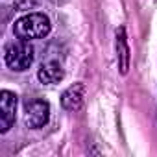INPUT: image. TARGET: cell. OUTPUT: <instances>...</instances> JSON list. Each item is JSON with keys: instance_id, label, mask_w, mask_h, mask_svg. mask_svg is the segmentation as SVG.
<instances>
[{"instance_id": "3957f363", "label": "cell", "mask_w": 157, "mask_h": 157, "mask_svg": "<svg viewBox=\"0 0 157 157\" xmlns=\"http://www.w3.org/2000/svg\"><path fill=\"white\" fill-rule=\"evenodd\" d=\"M50 120V104L44 100H30L24 105V122L30 129H41Z\"/></svg>"}, {"instance_id": "5b68a950", "label": "cell", "mask_w": 157, "mask_h": 157, "mask_svg": "<svg viewBox=\"0 0 157 157\" xmlns=\"http://www.w3.org/2000/svg\"><path fill=\"white\" fill-rule=\"evenodd\" d=\"M83 102H85V85L83 83H74L61 94V105L67 111L82 109Z\"/></svg>"}, {"instance_id": "7a4b0ae2", "label": "cell", "mask_w": 157, "mask_h": 157, "mask_svg": "<svg viewBox=\"0 0 157 157\" xmlns=\"http://www.w3.org/2000/svg\"><path fill=\"white\" fill-rule=\"evenodd\" d=\"M33 46L30 44V41H13L10 44H6L4 48V61L6 65L15 70V72H22V70H28L33 63Z\"/></svg>"}, {"instance_id": "8992f818", "label": "cell", "mask_w": 157, "mask_h": 157, "mask_svg": "<svg viewBox=\"0 0 157 157\" xmlns=\"http://www.w3.org/2000/svg\"><path fill=\"white\" fill-rule=\"evenodd\" d=\"M37 78L44 85H54V83H59L65 78V70L57 61H46V63H43L39 67Z\"/></svg>"}, {"instance_id": "ba28073f", "label": "cell", "mask_w": 157, "mask_h": 157, "mask_svg": "<svg viewBox=\"0 0 157 157\" xmlns=\"http://www.w3.org/2000/svg\"><path fill=\"white\" fill-rule=\"evenodd\" d=\"M37 6H39V0H15L13 2L15 11H30Z\"/></svg>"}, {"instance_id": "6da1fadb", "label": "cell", "mask_w": 157, "mask_h": 157, "mask_svg": "<svg viewBox=\"0 0 157 157\" xmlns=\"http://www.w3.org/2000/svg\"><path fill=\"white\" fill-rule=\"evenodd\" d=\"M50 30H52V24L44 13H28L13 24V33L17 35V39H22V41L43 39L50 33Z\"/></svg>"}, {"instance_id": "52a82bcc", "label": "cell", "mask_w": 157, "mask_h": 157, "mask_svg": "<svg viewBox=\"0 0 157 157\" xmlns=\"http://www.w3.org/2000/svg\"><path fill=\"white\" fill-rule=\"evenodd\" d=\"M117 59H118L120 74H128V70H129V61H131V54H129V44H128L126 28H124V26H120V28L117 30Z\"/></svg>"}, {"instance_id": "277c9868", "label": "cell", "mask_w": 157, "mask_h": 157, "mask_svg": "<svg viewBox=\"0 0 157 157\" xmlns=\"http://www.w3.org/2000/svg\"><path fill=\"white\" fill-rule=\"evenodd\" d=\"M17 118V94L11 91L0 93V133H8Z\"/></svg>"}]
</instances>
